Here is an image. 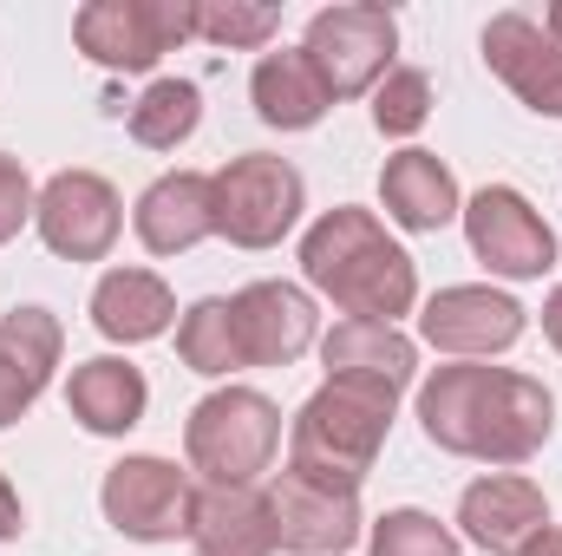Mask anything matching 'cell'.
Returning <instances> with one entry per match:
<instances>
[{
    "label": "cell",
    "mask_w": 562,
    "mask_h": 556,
    "mask_svg": "<svg viewBox=\"0 0 562 556\" xmlns=\"http://www.w3.org/2000/svg\"><path fill=\"white\" fill-rule=\"evenodd\" d=\"M419 419L425 438L458 458L524 465L543 452L557 425V400L543 393V380L510 367H438L419 387Z\"/></svg>",
    "instance_id": "1"
},
{
    "label": "cell",
    "mask_w": 562,
    "mask_h": 556,
    "mask_svg": "<svg viewBox=\"0 0 562 556\" xmlns=\"http://www.w3.org/2000/svg\"><path fill=\"white\" fill-rule=\"evenodd\" d=\"M301 269L321 294H334L353 321H386L413 308L419 276H413V256L367 216V210H327L307 243H301Z\"/></svg>",
    "instance_id": "2"
},
{
    "label": "cell",
    "mask_w": 562,
    "mask_h": 556,
    "mask_svg": "<svg viewBox=\"0 0 562 556\" xmlns=\"http://www.w3.org/2000/svg\"><path fill=\"white\" fill-rule=\"evenodd\" d=\"M393 400L386 387H360V380H327L288 432V471L327 491H360V478L373 471L386 425H393Z\"/></svg>",
    "instance_id": "3"
},
{
    "label": "cell",
    "mask_w": 562,
    "mask_h": 556,
    "mask_svg": "<svg viewBox=\"0 0 562 556\" xmlns=\"http://www.w3.org/2000/svg\"><path fill=\"white\" fill-rule=\"evenodd\" d=\"M276 445H281V413L249 387L210 393L183 425L190 471H203L210 485H256V471L276 465Z\"/></svg>",
    "instance_id": "4"
},
{
    "label": "cell",
    "mask_w": 562,
    "mask_h": 556,
    "mask_svg": "<svg viewBox=\"0 0 562 556\" xmlns=\"http://www.w3.org/2000/svg\"><path fill=\"white\" fill-rule=\"evenodd\" d=\"M393 46H400L393 13L386 7H367V0L314 13L307 20V40H301V53H307L314 79L327 86V99H353V92L380 86L393 73Z\"/></svg>",
    "instance_id": "5"
},
{
    "label": "cell",
    "mask_w": 562,
    "mask_h": 556,
    "mask_svg": "<svg viewBox=\"0 0 562 556\" xmlns=\"http://www.w3.org/2000/svg\"><path fill=\"white\" fill-rule=\"evenodd\" d=\"M72 33H79V46H86L99 66H112V73H144V66H157L170 46L196 40V7H190V0H92V7H79Z\"/></svg>",
    "instance_id": "6"
},
{
    "label": "cell",
    "mask_w": 562,
    "mask_h": 556,
    "mask_svg": "<svg viewBox=\"0 0 562 556\" xmlns=\"http://www.w3.org/2000/svg\"><path fill=\"white\" fill-rule=\"evenodd\" d=\"M210 184H216V230L229 243H243V249L281 243L294 230V216H301V170L288 157L249 151L229 170H216Z\"/></svg>",
    "instance_id": "7"
},
{
    "label": "cell",
    "mask_w": 562,
    "mask_h": 556,
    "mask_svg": "<svg viewBox=\"0 0 562 556\" xmlns=\"http://www.w3.org/2000/svg\"><path fill=\"white\" fill-rule=\"evenodd\" d=\"M112 531L138 537V544H170L190 531L196 518V485L170 465V458H119L105 471V491H99Z\"/></svg>",
    "instance_id": "8"
},
{
    "label": "cell",
    "mask_w": 562,
    "mask_h": 556,
    "mask_svg": "<svg viewBox=\"0 0 562 556\" xmlns=\"http://www.w3.org/2000/svg\"><path fill=\"white\" fill-rule=\"evenodd\" d=\"M33 216H40L46 249H53V256H72V263H105L112 243H119V230H125L119 190H112L99 170H59V177L40 190Z\"/></svg>",
    "instance_id": "9"
},
{
    "label": "cell",
    "mask_w": 562,
    "mask_h": 556,
    "mask_svg": "<svg viewBox=\"0 0 562 556\" xmlns=\"http://www.w3.org/2000/svg\"><path fill=\"white\" fill-rule=\"evenodd\" d=\"M464 236H471L477 263H491L497 276H510V281H530V276H543V269L557 263V236H550V223H543L517 190H504V184H491V190L471 197V210H464Z\"/></svg>",
    "instance_id": "10"
},
{
    "label": "cell",
    "mask_w": 562,
    "mask_h": 556,
    "mask_svg": "<svg viewBox=\"0 0 562 556\" xmlns=\"http://www.w3.org/2000/svg\"><path fill=\"white\" fill-rule=\"evenodd\" d=\"M419 327H425L431 347L477 360V354H504V347H517V334H524V308H517L510 294H497V288L464 281V288H438V294L425 301Z\"/></svg>",
    "instance_id": "11"
},
{
    "label": "cell",
    "mask_w": 562,
    "mask_h": 556,
    "mask_svg": "<svg viewBox=\"0 0 562 556\" xmlns=\"http://www.w3.org/2000/svg\"><path fill=\"white\" fill-rule=\"evenodd\" d=\"M269 518H276V551L294 556H340L360 537L353 491H327V485H307L294 471H281L269 485Z\"/></svg>",
    "instance_id": "12"
},
{
    "label": "cell",
    "mask_w": 562,
    "mask_h": 556,
    "mask_svg": "<svg viewBox=\"0 0 562 556\" xmlns=\"http://www.w3.org/2000/svg\"><path fill=\"white\" fill-rule=\"evenodd\" d=\"M229 321H236V347H243V367H288L307 354L314 341V301L288 281H256L229 301Z\"/></svg>",
    "instance_id": "13"
},
{
    "label": "cell",
    "mask_w": 562,
    "mask_h": 556,
    "mask_svg": "<svg viewBox=\"0 0 562 556\" xmlns=\"http://www.w3.org/2000/svg\"><path fill=\"white\" fill-rule=\"evenodd\" d=\"M458 524H464L471 544H484L491 556H524L543 531H550V498H543L530 478L497 471V478H477V485L464 491Z\"/></svg>",
    "instance_id": "14"
},
{
    "label": "cell",
    "mask_w": 562,
    "mask_h": 556,
    "mask_svg": "<svg viewBox=\"0 0 562 556\" xmlns=\"http://www.w3.org/2000/svg\"><path fill=\"white\" fill-rule=\"evenodd\" d=\"M484 59H491V73H497L530 112L562 119V46L530 20V13H497V20L484 26Z\"/></svg>",
    "instance_id": "15"
},
{
    "label": "cell",
    "mask_w": 562,
    "mask_h": 556,
    "mask_svg": "<svg viewBox=\"0 0 562 556\" xmlns=\"http://www.w3.org/2000/svg\"><path fill=\"white\" fill-rule=\"evenodd\" d=\"M216 236V184L203 170H170L138 197V243L150 256H183Z\"/></svg>",
    "instance_id": "16"
},
{
    "label": "cell",
    "mask_w": 562,
    "mask_h": 556,
    "mask_svg": "<svg viewBox=\"0 0 562 556\" xmlns=\"http://www.w3.org/2000/svg\"><path fill=\"white\" fill-rule=\"evenodd\" d=\"M59 367V321L46 308H13L0 321V425L26 413Z\"/></svg>",
    "instance_id": "17"
},
{
    "label": "cell",
    "mask_w": 562,
    "mask_h": 556,
    "mask_svg": "<svg viewBox=\"0 0 562 556\" xmlns=\"http://www.w3.org/2000/svg\"><path fill=\"white\" fill-rule=\"evenodd\" d=\"M190 537H196L203 556H269L276 551L269 491H249V485H210V491H196Z\"/></svg>",
    "instance_id": "18"
},
{
    "label": "cell",
    "mask_w": 562,
    "mask_h": 556,
    "mask_svg": "<svg viewBox=\"0 0 562 556\" xmlns=\"http://www.w3.org/2000/svg\"><path fill=\"white\" fill-rule=\"evenodd\" d=\"M321 354H327V380H360V387H386V393H400L413 380V341L386 321H340L321 341Z\"/></svg>",
    "instance_id": "19"
},
{
    "label": "cell",
    "mask_w": 562,
    "mask_h": 556,
    "mask_svg": "<svg viewBox=\"0 0 562 556\" xmlns=\"http://www.w3.org/2000/svg\"><path fill=\"white\" fill-rule=\"evenodd\" d=\"M380 197H386V216H393L400 230H445V223L458 216V177H451L431 151H400V157H386Z\"/></svg>",
    "instance_id": "20"
},
{
    "label": "cell",
    "mask_w": 562,
    "mask_h": 556,
    "mask_svg": "<svg viewBox=\"0 0 562 556\" xmlns=\"http://www.w3.org/2000/svg\"><path fill=\"white\" fill-rule=\"evenodd\" d=\"M144 400H150V387H144V374L132 360H86L79 374H72V387H66V407L72 419L86 425V432H105V438H119V432H132L144 419Z\"/></svg>",
    "instance_id": "21"
},
{
    "label": "cell",
    "mask_w": 562,
    "mask_h": 556,
    "mask_svg": "<svg viewBox=\"0 0 562 556\" xmlns=\"http://www.w3.org/2000/svg\"><path fill=\"white\" fill-rule=\"evenodd\" d=\"M170 314H177V301L150 269H112L92 288V321H99L105 341H125V347L132 341H157L170 327Z\"/></svg>",
    "instance_id": "22"
},
{
    "label": "cell",
    "mask_w": 562,
    "mask_h": 556,
    "mask_svg": "<svg viewBox=\"0 0 562 556\" xmlns=\"http://www.w3.org/2000/svg\"><path fill=\"white\" fill-rule=\"evenodd\" d=\"M249 92H256V112L281 125V132H307V125H321V112L334 105L327 99V86L314 79V66H307V53L301 46H281V53H262V66H256V79H249Z\"/></svg>",
    "instance_id": "23"
},
{
    "label": "cell",
    "mask_w": 562,
    "mask_h": 556,
    "mask_svg": "<svg viewBox=\"0 0 562 556\" xmlns=\"http://www.w3.org/2000/svg\"><path fill=\"white\" fill-rule=\"evenodd\" d=\"M196 119H203L196 86L190 79H157L138 105H132V138L150 144V151H177V144L196 132Z\"/></svg>",
    "instance_id": "24"
},
{
    "label": "cell",
    "mask_w": 562,
    "mask_h": 556,
    "mask_svg": "<svg viewBox=\"0 0 562 556\" xmlns=\"http://www.w3.org/2000/svg\"><path fill=\"white\" fill-rule=\"evenodd\" d=\"M177 354L190 374H236L243 367V347H236V321H229V301H196L177 327Z\"/></svg>",
    "instance_id": "25"
},
{
    "label": "cell",
    "mask_w": 562,
    "mask_h": 556,
    "mask_svg": "<svg viewBox=\"0 0 562 556\" xmlns=\"http://www.w3.org/2000/svg\"><path fill=\"white\" fill-rule=\"evenodd\" d=\"M425 119H431V79L413 66H393L380 86H373V125L386 138H413Z\"/></svg>",
    "instance_id": "26"
},
{
    "label": "cell",
    "mask_w": 562,
    "mask_h": 556,
    "mask_svg": "<svg viewBox=\"0 0 562 556\" xmlns=\"http://www.w3.org/2000/svg\"><path fill=\"white\" fill-rule=\"evenodd\" d=\"M373 556H458V537L425 511H386L373 524Z\"/></svg>",
    "instance_id": "27"
},
{
    "label": "cell",
    "mask_w": 562,
    "mask_h": 556,
    "mask_svg": "<svg viewBox=\"0 0 562 556\" xmlns=\"http://www.w3.org/2000/svg\"><path fill=\"white\" fill-rule=\"evenodd\" d=\"M281 26L276 7H223V0H203L196 7V40H216V46H262Z\"/></svg>",
    "instance_id": "28"
},
{
    "label": "cell",
    "mask_w": 562,
    "mask_h": 556,
    "mask_svg": "<svg viewBox=\"0 0 562 556\" xmlns=\"http://www.w3.org/2000/svg\"><path fill=\"white\" fill-rule=\"evenodd\" d=\"M26 216H33V184H26L20 157H7V151H0V243H7Z\"/></svg>",
    "instance_id": "29"
},
{
    "label": "cell",
    "mask_w": 562,
    "mask_h": 556,
    "mask_svg": "<svg viewBox=\"0 0 562 556\" xmlns=\"http://www.w3.org/2000/svg\"><path fill=\"white\" fill-rule=\"evenodd\" d=\"M26 531V511H20V491L0 478V537H20Z\"/></svg>",
    "instance_id": "30"
},
{
    "label": "cell",
    "mask_w": 562,
    "mask_h": 556,
    "mask_svg": "<svg viewBox=\"0 0 562 556\" xmlns=\"http://www.w3.org/2000/svg\"><path fill=\"white\" fill-rule=\"evenodd\" d=\"M543 334L557 341V354H562V288L550 294V301H543Z\"/></svg>",
    "instance_id": "31"
},
{
    "label": "cell",
    "mask_w": 562,
    "mask_h": 556,
    "mask_svg": "<svg viewBox=\"0 0 562 556\" xmlns=\"http://www.w3.org/2000/svg\"><path fill=\"white\" fill-rule=\"evenodd\" d=\"M524 556H562V531H543V537H537Z\"/></svg>",
    "instance_id": "32"
}]
</instances>
